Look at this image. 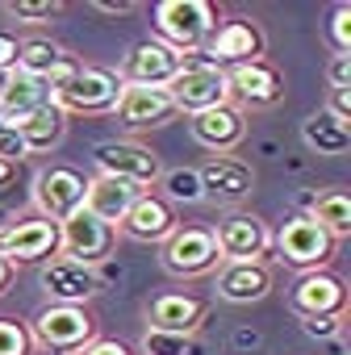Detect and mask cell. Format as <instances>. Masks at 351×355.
I'll return each instance as SVG.
<instances>
[{"label":"cell","mask_w":351,"mask_h":355,"mask_svg":"<svg viewBox=\"0 0 351 355\" xmlns=\"http://www.w3.org/2000/svg\"><path fill=\"white\" fill-rule=\"evenodd\" d=\"M214 5L209 0H163V5H155V42L180 51V55H197L209 34L218 30L214 21Z\"/></svg>","instance_id":"obj_1"},{"label":"cell","mask_w":351,"mask_h":355,"mask_svg":"<svg viewBox=\"0 0 351 355\" xmlns=\"http://www.w3.org/2000/svg\"><path fill=\"white\" fill-rule=\"evenodd\" d=\"M167 96H171V109L176 113H205V109H218V105H230V80L222 67L205 63L201 51L197 55H185V67L167 84Z\"/></svg>","instance_id":"obj_2"},{"label":"cell","mask_w":351,"mask_h":355,"mask_svg":"<svg viewBox=\"0 0 351 355\" xmlns=\"http://www.w3.org/2000/svg\"><path fill=\"white\" fill-rule=\"evenodd\" d=\"M96 159V175H113V180H126L134 184L138 193H151L159 184V175H163V163L151 146L134 142V138H109L92 150Z\"/></svg>","instance_id":"obj_3"},{"label":"cell","mask_w":351,"mask_h":355,"mask_svg":"<svg viewBox=\"0 0 351 355\" xmlns=\"http://www.w3.org/2000/svg\"><path fill=\"white\" fill-rule=\"evenodd\" d=\"M117 92H121V80L109 67H76L51 92V105L59 113H67V117L71 113H113Z\"/></svg>","instance_id":"obj_4"},{"label":"cell","mask_w":351,"mask_h":355,"mask_svg":"<svg viewBox=\"0 0 351 355\" xmlns=\"http://www.w3.org/2000/svg\"><path fill=\"white\" fill-rule=\"evenodd\" d=\"M92 338H96V318L84 305H46L30 330V343L46 351H80Z\"/></svg>","instance_id":"obj_5"},{"label":"cell","mask_w":351,"mask_h":355,"mask_svg":"<svg viewBox=\"0 0 351 355\" xmlns=\"http://www.w3.org/2000/svg\"><path fill=\"white\" fill-rule=\"evenodd\" d=\"M163 268L171 276H205V272H218L222 268V255H218V243H214V230L209 226H176L171 239L163 243Z\"/></svg>","instance_id":"obj_6"},{"label":"cell","mask_w":351,"mask_h":355,"mask_svg":"<svg viewBox=\"0 0 351 355\" xmlns=\"http://www.w3.org/2000/svg\"><path fill=\"white\" fill-rule=\"evenodd\" d=\"M84 189H88V180L76 167L55 163V167H42L34 175V205H38V214L46 222L59 226V222H67L71 214L84 209Z\"/></svg>","instance_id":"obj_7"},{"label":"cell","mask_w":351,"mask_h":355,"mask_svg":"<svg viewBox=\"0 0 351 355\" xmlns=\"http://www.w3.org/2000/svg\"><path fill=\"white\" fill-rule=\"evenodd\" d=\"M214 243L222 263H264L272 251V234L255 214H230L214 226Z\"/></svg>","instance_id":"obj_8"},{"label":"cell","mask_w":351,"mask_h":355,"mask_svg":"<svg viewBox=\"0 0 351 355\" xmlns=\"http://www.w3.org/2000/svg\"><path fill=\"white\" fill-rule=\"evenodd\" d=\"M276 251H280L284 263L305 268V272H318V268L334 255V239H330L309 214H297V218H289V222L280 226V234H276Z\"/></svg>","instance_id":"obj_9"},{"label":"cell","mask_w":351,"mask_h":355,"mask_svg":"<svg viewBox=\"0 0 351 355\" xmlns=\"http://www.w3.org/2000/svg\"><path fill=\"white\" fill-rule=\"evenodd\" d=\"M201 59L214 63V67H222V71L255 63V59H264V34H259L255 21H243V17L239 21H222L209 34V42L201 46Z\"/></svg>","instance_id":"obj_10"},{"label":"cell","mask_w":351,"mask_h":355,"mask_svg":"<svg viewBox=\"0 0 351 355\" xmlns=\"http://www.w3.org/2000/svg\"><path fill=\"white\" fill-rule=\"evenodd\" d=\"M180 67H185V55L180 51H171V46H163V42H138L126 59H121V67L113 71L121 84H142V88H167L176 76H180Z\"/></svg>","instance_id":"obj_11"},{"label":"cell","mask_w":351,"mask_h":355,"mask_svg":"<svg viewBox=\"0 0 351 355\" xmlns=\"http://www.w3.org/2000/svg\"><path fill=\"white\" fill-rule=\"evenodd\" d=\"M113 239H117V230L105 226V222H96L88 209H80V214H71L67 222H59V251H63L67 259L84 263V268L101 263V259L113 251Z\"/></svg>","instance_id":"obj_12"},{"label":"cell","mask_w":351,"mask_h":355,"mask_svg":"<svg viewBox=\"0 0 351 355\" xmlns=\"http://www.w3.org/2000/svg\"><path fill=\"white\" fill-rule=\"evenodd\" d=\"M46 255H59V226L46 218L13 222L0 230V259L9 263H38Z\"/></svg>","instance_id":"obj_13"},{"label":"cell","mask_w":351,"mask_h":355,"mask_svg":"<svg viewBox=\"0 0 351 355\" xmlns=\"http://www.w3.org/2000/svg\"><path fill=\"white\" fill-rule=\"evenodd\" d=\"M197 180H201L205 201H226V205H234V201H243V197L255 189V171H251V163H243V159H234V155H214V159H205V163L197 167Z\"/></svg>","instance_id":"obj_14"},{"label":"cell","mask_w":351,"mask_h":355,"mask_svg":"<svg viewBox=\"0 0 351 355\" xmlns=\"http://www.w3.org/2000/svg\"><path fill=\"white\" fill-rule=\"evenodd\" d=\"M226 80H230V101H239L247 109H272V105L284 101V80H280V71L268 59L230 67Z\"/></svg>","instance_id":"obj_15"},{"label":"cell","mask_w":351,"mask_h":355,"mask_svg":"<svg viewBox=\"0 0 351 355\" xmlns=\"http://www.w3.org/2000/svg\"><path fill=\"white\" fill-rule=\"evenodd\" d=\"M189 134H193L205 150L226 155V150H234V146L243 142L247 121H243V109H234V105H218V109L193 113V117H189Z\"/></svg>","instance_id":"obj_16"},{"label":"cell","mask_w":351,"mask_h":355,"mask_svg":"<svg viewBox=\"0 0 351 355\" xmlns=\"http://www.w3.org/2000/svg\"><path fill=\"white\" fill-rule=\"evenodd\" d=\"M117 230L134 243H167L176 230V214L159 193H138V201L130 205V214L121 218Z\"/></svg>","instance_id":"obj_17"},{"label":"cell","mask_w":351,"mask_h":355,"mask_svg":"<svg viewBox=\"0 0 351 355\" xmlns=\"http://www.w3.org/2000/svg\"><path fill=\"white\" fill-rule=\"evenodd\" d=\"M343 305H347V288L330 272H305L293 284V309L301 318H322V313L343 318Z\"/></svg>","instance_id":"obj_18"},{"label":"cell","mask_w":351,"mask_h":355,"mask_svg":"<svg viewBox=\"0 0 351 355\" xmlns=\"http://www.w3.org/2000/svg\"><path fill=\"white\" fill-rule=\"evenodd\" d=\"M42 288H46V297L55 305H84L96 293V276H92V268L59 255V259H51L42 268Z\"/></svg>","instance_id":"obj_19"},{"label":"cell","mask_w":351,"mask_h":355,"mask_svg":"<svg viewBox=\"0 0 351 355\" xmlns=\"http://www.w3.org/2000/svg\"><path fill=\"white\" fill-rule=\"evenodd\" d=\"M113 113L126 121V125H163L176 109H171V96L167 88H142V84H121L117 92V105Z\"/></svg>","instance_id":"obj_20"},{"label":"cell","mask_w":351,"mask_h":355,"mask_svg":"<svg viewBox=\"0 0 351 355\" xmlns=\"http://www.w3.org/2000/svg\"><path fill=\"white\" fill-rule=\"evenodd\" d=\"M138 201V189L126 184V180H113V175H92L88 189H84V209L105 222V226H121V218L130 214V205Z\"/></svg>","instance_id":"obj_21"},{"label":"cell","mask_w":351,"mask_h":355,"mask_svg":"<svg viewBox=\"0 0 351 355\" xmlns=\"http://www.w3.org/2000/svg\"><path fill=\"white\" fill-rule=\"evenodd\" d=\"M146 322L151 330H163V334H197V326L205 322V301L189 293H163L151 301Z\"/></svg>","instance_id":"obj_22"},{"label":"cell","mask_w":351,"mask_h":355,"mask_svg":"<svg viewBox=\"0 0 351 355\" xmlns=\"http://www.w3.org/2000/svg\"><path fill=\"white\" fill-rule=\"evenodd\" d=\"M76 67H80V63H76L59 42H46V38H30V42H22V51H17V71L46 80V84H51V92H55V88H59Z\"/></svg>","instance_id":"obj_23"},{"label":"cell","mask_w":351,"mask_h":355,"mask_svg":"<svg viewBox=\"0 0 351 355\" xmlns=\"http://www.w3.org/2000/svg\"><path fill=\"white\" fill-rule=\"evenodd\" d=\"M42 105H51V84L38 80V76H26V71H13L5 92H0V117L9 125L26 121L30 113H38Z\"/></svg>","instance_id":"obj_24"},{"label":"cell","mask_w":351,"mask_h":355,"mask_svg":"<svg viewBox=\"0 0 351 355\" xmlns=\"http://www.w3.org/2000/svg\"><path fill=\"white\" fill-rule=\"evenodd\" d=\"M268 288H272V272L264 263H222L218 268V297L234 305H251L268 297Z\"/></svg>","instance_id":"obj_25"},{"label":"cell","mask_w":351,"mask_h":355,"mask_svg":"<svg viewBox=\"0 0 351 355\" xmlns=\"http://www.w3.org/2000/svg\"><path fill=\"white\" fill-rule=\"evenodd\" d=\"M13 130L22 134L26 155H34V150H55V146L63 142V134H67V113H59L55 105H42L38 113H30V117L17 121Z\"/></svg>","instance_id":"obj_26"},{"label":"cell","mask_w":351,"mask_h":355,"mask_svg":"<svg viewBox=\"0 0 351 355\" xmlns=\"http://www.w3.org/2000/svg\"><path fill=\"white\" fill-rule=\"evenodd\" d=\"M301 138H305V146L318 150V155H343V150L351 146V125H343L339 117H330L326 109H318V113L305 117Z\"/></svg>","instance_id":"obj_27"},{"label":"cell","mask_w":351,"mask_h":355,"mask_svg":"<svg viewBox=\"0 0 351 355\" xmlns=\"http://www.w3.org/2000/svg\"><path fill=\"white\" fill-rule=\"evenodd\" d=\"M309 218L339 243V239H347L351 234V197L347 193H339V189H330V193H322L318 201H314V209H309Z\"/></svg>","instance_id":"obj_28"},{"label":"cell","mask_w":351,"mask_h":355,"mask_svg":"<svg viewBox=\"0 0 351 355\" xmlns=\"http://www.w3.org/2000/svg\"><path fill=\"white\" fill-rule=\"evenodd\" d=\"M159 189L167 193V197H163L167 205H171V201H180V205L205 201L201 180H197V167H171V171H163V175H159Z\"/></svg>","instance_id":"obj_29"},{"label":"cell","mask_w":351,"mask_h":355,"mask_svg":"<svg viewBox=\"0 0 351 355\" xmlns=\"http://www.w3.org/2000/svg\"><path fill=\"white\" fill-rule=\"evenodd\" d=\"M142 355H201V347L193 343V334L146 330V334H142Z\"/></svg>","instance_id":"obj_30"},{"label":"cell","mask_w":351,"mask_h":355,"mask_svg":"<svg viewBox=\"0 0 351 355\" xmlns=\"http://www.w3.org/2000/svg\"><path fill=\"white\" fill-rule=\"evenodd\" d=\"M5 13H9V17H17L22 26H46L51 17H59V13H63V5H59V0H9Z\"/></svg>","instance_id":"obj_31"},{"label":"cell","mask_w":351,"mask_h":355,"mask_svg":"<svg viewBox=\"0 0 351 355\" xmlns=\"http://www.w3.org/2000/svg\"><path fill=\"white\" fill-rule=\"evenodd\" d=\"M30 330L22 322H0V355H30Z\"/></svg>","instance_id":"obj_32"},{"label":"cell","mask_w":351,"mask_h":355,"mask_svg":"<svg viewBox=\"0 0 351 355\" xmlns=\"http://www.w3.org/2000/svg\"><path fill=\"white\" fill-rule=\"evenodd\" d=\"M330 42L334 55H351V5H339L330 13Z\"/></svg>","instance_id":"obj_33"},{"label":"cell","mask_w":351,"mask_h":355,"mask_svg":"<svg viewBox=\"0 0 351 355\" xmlns=\"http://www.w3.org/2000/svg\"><path fill=\"white\" fill-rule=\"evenodd\" d=\"M0 159H5V163H22V159H26L22 134H17L9 121H0Z\"/></svg>","instance_id":"obj_34"},{"label":"cell","mask_w":351,"mask_h":355,"mask_svg":"<svg viewBox=\"0 0 351 355\" xmlns=\"http://www.w3.org/2000/svg\"><path fill=\"white\" fill-rule=\"evenodd\" d=\"M301 326H305V334H309V338H334V334L343 330V318L322 313V318H301Z\"/></svg>","instance_id":"obj_35"},{"label":"cell","mask_w":351,"mask_h":355,"mask_svg":"<svg viewBox=\"0 0 351 355\" xmlns=\"http://www.w3.org/2000/svg\"><path fill=\"white\" fill-rule=\"evenodd\" d=\"M326 113L339 117L343 125H351V88H330V96H326Z\"/></svg>","instance_id":"obj_36"},{"label":"cell","mask_w":351,"mask_h":355,"mask_svg":"<svg viewBox=\"0 0 351 355\" xmlns=\"http://www.w3.org/2000/svg\"><path fill=\"white\" fill-rule=\"evenodd\" d=\"M326 80L330 88H351V55H334L326 67Z\"/></svg>","instance_id":"obj_37"},{"label":"cell","mask_w":351,"mask_h":355,"mask_svg":"<svg viewBox=\"0 0 351 355\" xmlns=\"http://www.w3.org/2000/svg\"><path fill=\"white\" fill-rule=\"evenodd\" d=\"M17 51H22V42H17L13 34H5V30H0V76L17 71Z\"/></svg>","instance_id":"obj_38"},{"label":"cell","mask_w":351,"mask_h":355,"mask_svg":"<svg viewBox=\"0 0 351 355\" xmlns=\"http://www.w3.org/2000/svg\"><path fill=\"white\" fill-rule=\"evenodd\" d=\"M80 355H130L117 338H92L88 347H80Z\"/></svg>","instance_id":"obj_39"},{"label":"cell","mask_w":351,"mask_h":355,"mask_svg":"<svg viewBox=\"0 0 351 355\" xmlns=\"http://www.w3.org/2000/svg\"><path fill=\"white\" fill-rule=\"evenodd\" d=\"M96 13H109V17L117 13L121 17V13H134V5L130 0H96Z\"/></svg>","instance_id":"obj_40"},{"label":"cell","mask_w":351,"mask_h":355,"mask_svg":"<svg viewBox=\"0 0 351 355\" xmlns=\"http://www.w3.org/2000/svg\"><path fill=\"white\" fill-rule=\"evenodd\" d=\"M13 175H17V163H5V159H0V193L13 184Z\"/></svg>","instance_id":"obj_41"},{"label":"cell","mask_w":351,"mask_h":355,"mask_svg":"<svg viewBox=\"0 0 351 355\" xmlns=\"http://www.w3.org/2000/svg\"><path fill=\"white\" fill-rule=\"evenodd\" d=\"M9 284H13V263H9V259H0V297H5Z\"/></svg>","instance_id":"obj_42"},{"label":"cell","mask_w":351,"mask_h":355,"mask_svg":"<svg viewBox=\"0 0 351 355\" xmlns=\"http://www.w3.org/2000/svg\"><path fill=\"white\" fill-rule=\"evenodd\" d=\"M0 222H5V209H0ZM0 230H5V226H0Z\"/></svg>","instance_id":"obj_43"},{"label":"cell","mask_w":351,"mask_h":355,"mask_svg":"<svg viewBox=\"0 0 351 355\" xmlns=\"http://www.w3.org/2000/svg\"><path fill=\"white\" fill-rule=\"evenodd\" d=\"M0 121H5V117H0Z\"/></svg>","instance_id":"obj_44"}]
</instances>
